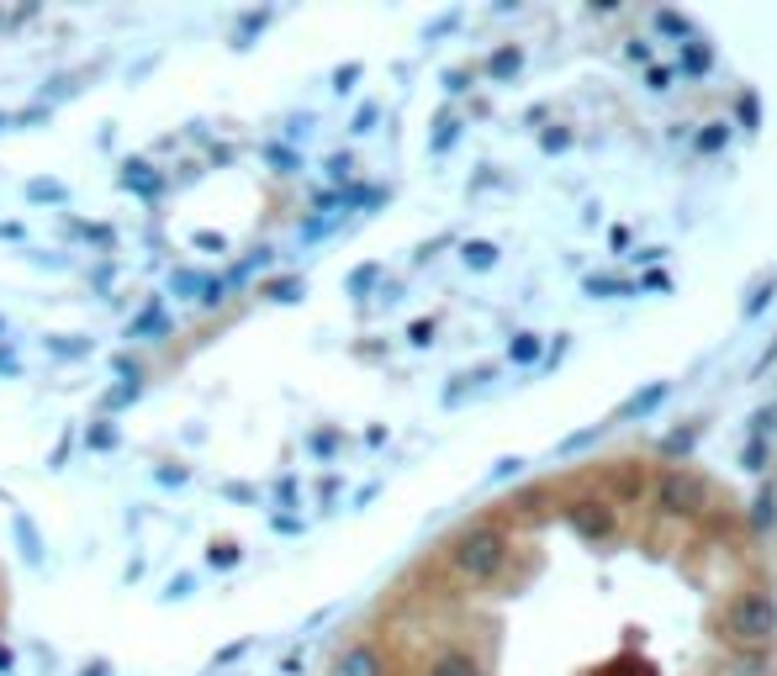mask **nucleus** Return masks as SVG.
Masks as SVG:
<instances>
[{
  "mask_svg": "<svg viewBox=\"0 0 777 676\" xmlns=\"http://www.w3.org/2000/svg\"><path fill=\"white\" fill-rule=\"evenodd\" d=\"M445 555H449V565H455L466 582H492V576L509 565V534L492 529V524H477V529L455 534Z\"/></svg>",
  "mask_w": 777,
  "mask_h": 676,
  "instance_id": "obj_1",
  "label": "nucleus"
},
{
  "mask_svg": "<svg viewBox=\"0 0 777 676\" xmlns=\"http://www.w3.org/2000/svg\"><path fill=\"white\" fill-rule=\"evenodd\" d=\"M724 629H730L735 640H746V645H773V640H777L773 592H762V587L735 592V597H730V608H724Z\"/></svg>",
  "mask_w": 777,
  "mask_h": 676,
  "instance_id": "obj_2",
  "label": "nucleus"
},
{
  "mask_svg": "<svg viewBox=\"0 0 777 676\" xmlns=\"http://www.w3.org/2000/svg\"><path fill=\"white\" fill-rule=\"evenodd\" d=\"M651 507L661 518H693L709 507V481L698 471H683V466H666V471L651 481Z\"/></svg>",
  "mask_w": 777,
  "mask_h": 676,
  "instance_id": "obj_3",
  "label": "nucleus"
},
{
  "mask_svg": "<svg viewBox=\"0 0 777 676\" xmlns=\"http://www.w3.org/2000/svg\"><path fill=\"white\" fill-rule=\"evenodd\" d=\"M567 524L582 539H593V545H603L608 534H614V507L608 502H598V497H587V502H571L567 507Z\"/></svg>",
  "mask_w": 777,
  "mask_h": 676,
  "instance_id": "obj_4",
  "label": "nucleus"
},
{
  "mask_svg": "<svg viewBox=\"0 0 777 676\" xmlns=\"http://www.w3.org/2000/svg\"><path fill=\"white\" fill-rule=\"evenodd\" d=\"M333 676H387V661H381V650L376 645H350L339 650V661H333Z\"/></svg>",
  "mask_w": 777,
  "mask_h": 676,
  "instance_id": "obj_5",
  "label": "nucleus"
},
{
  "mask_svg": "<svg viewBox=\"0 0 777 676\" xmlns=\"http://www.w3.org/2000/svg\"><path fill=\"white\" fill-rule=\"evenodd\" d=\"M666 397H672V386H666V381H651L645 391H635L625 408H619V423H640V417H645V412H656Z\"/></svg>",
  "mask_w": 777,
  "mask_h": 676,
  "instance_id": "obj_6",
  "label": "nucleus"
},
{
  "mask_svg": "<svg viewBox=\"0 0 777 676\" xmlns=\"http://www.w3.org/2000/svg\"><path fill=\"white\" fill-rule=\"evenodd\" d=\"M698 439H704V417H693V423H683L677 434H666V439H661V455H666V460H683Z\"/></svg>",
  "mask_w": 777,
  "mask_h": 676,
  "instance_id": "obj_7",
  "label": "nucleus"
},
{
  "mask_svg": "<svg viewBox=\"0 0 777 676\" xmlns=\"http://www.w3.org/2000/svg\"><path fill=\"white\" fill-rule=\"evenodd\" d=\"M429 676H481V666H477V655H466V650H445L429 666Z\"/></svg>",
  "mask_w": 777,
  "mask_h": 676,
  "instance_id": "obj_8",
  "label": "nucleus"
},
{
  "mask_svg": "<svg viewBox=\"0 0 777 676\" xmlns=\"http://www.w3.org/2000/svg\"><path fill=\"white\" fill-rule=\"evenodd\" d=\"M777 524V486L773 481H767V486H762V492H756V502H751V529L756 534H767Z\"/></svg>",
  "mask_w": 777,
  "mask_h": 676,
  "instance_id": "obj_9",
  "label": "nucleus"
},
{
  "mask_svg": "<svg viewBox=\"0 0 777 676\" xmlns=\"http://www.w3.org/2000/svg\"><path fill=\"white\" fill-rule=\"evenodd\" d=\"M539 354H545V339H539V333H513V344H509L513 365H539Z\"/></svg>",
  "mask_w": 777,
  "mask_h": 676,
  "instance_id": "obj_10",
  "label": "nucleus"
},
{
  "mask_svg": "<svg viewBox=\"0 0 777 676\" xmlns=\"http://www.w3.org/2000/svg\"><path fill=\"white\" fill-rule=\"evenodd\" d=\"M656 32L661 37H677V43H693V22L683 11H656Z\"/></svg>",
  "mask_w": 777,
  "mask_h": 676,
  "instance_id": "obj_11",
  "label": "nucleus"
},
{
  "mask_svg": "<svg viewBox=\"0 0 777 676\" xmlns=\"http://www.w3.org/2000/svg\"><path fill=\"white\" fill-rule=\"evenodd\" d=\"M518 69H524V54H518V48H503V54L487 59V75H492V80H513Z\"/></svg>",
  "mask_w": 777,
  "mask_h": 676,
  "instance_id": "obj_12",
  "label": "nucleus"
},
{
  "mask_svg": "<svg viewBox=\"0 0 777 676\" xmlns=\"http://www.w3.org/2000/svg\"><path fill=\"white\" fill-rule=\"evenodd\" d=\"M460 260H466L471 270H492V265H498V243L477 238V243H466V249H460Z\"/></svg>",
  "mask_w": 777,
  "mask_h": 676,
  "instance_id": "obj_13",
  "label": "nucleus"
},
{
  "mask_svg": "<svg viewBox=\"0 0 777 676\" xmlns=\"http://www.w3.org/2000/svg\"><path fill=\"white\" fill-rule=\"evenodd\" d=\"M709 64H715V54L704 43H683V69L688 75H709Z\"/></svg>",
  "mask_w": 777,
  "mask_h": 676,
  "instance_id": "obj_14",
  "label": "nucleus"
},
{
  "mask_svg": "<svg viewBox=\"0 0 777 676\" xmlns=\"http://www.w3.org/2000/svg\"><path fill=\"white\" fill-rule=\"evenodd\" d=\"M693 144H698V153H719V148L730 144V127H724V122H709V133H698Z\"/></svg>",
  "mask_w": 777,
  "mask_h": 676,
  "instance_id": "obj_15",
  "label": "nucleus"
},
{
  "mask_svg": "<svg viewBox=\"0 0 777 676\" xmlns=\"http://www.w3.org/2000/svg\"><path fill=\"white\" fill-rule=\"evenodd\" d=\"M122 185H127V191L138 185L144 196H153V191H159V175H149V164H127V175H122Z\"/></svg>",
  "mask_w": 777,
  "mask_h": 676,
  "instance_id": "obj_16",
  "label": "nucleus"
},
{
  "mask_svg": "<svg viewBox=\"0 0 777 676\" xmlns=\"http://www.w3.org/2000/svg\"><path fill=\"white\" fill-rule=\"evenodd\" d=\"M773 296H777V280H762V286L751 291V301H746V318H762V312L773 307Z\"/></svg>",
  "mask_w": 777,
  "mask_h": 676,
  "instance_id": "obj_17",
  "label": "nucleus"
},
{
  "mask_svg": "<svg viewBox=\"0 0 777 676\" xmlns=\"http://www.w3.org/2000/svg\"><path fill=\"white\" fill-rule=\"evenodd\" d=\"M777 428V408H762L751 417V444H767V434Z\"/></svg>",
  "mask_w": 777,
  "mask_h": 676,
  "instance_id": "obj_18",
  "label": "nucleus"
},
{
  "mask_svg": "<svg viewBox=\"0 0 777 676\" xmlns=\"http://www.w3.org/2000/svg\"><path fill=\"white\" fill-rule=\"evenodd\" d=\"M539 148H545V153H567V148H571V133H567V127H550V133L539 138Z\"/></svg>",
  "mask_w": 777,
  "mask_h": 676,
  "instance_id": "obj_19",
  "label": "nucleus"
},
{
  "mask_svg": "<svg viewBox=\"0 0 777 676\" xmlns=\"http://www.w3.org/2000/svg\"><path fill=\"white\" fill-rule=\"evenodd\" d=\"M455 138H460V122L445 117V122H439V133H434V153H445V148L455 144Z\"/></svg>",
  "mask_w": 777,
  "mask_h": 676,
  "instance_id": "obj_20",
  "label": "nucleus"
},
{
  "mask_svg": "<svg viewBox=\"0 0 777 676\" xmlns=\"http://www.w3.org/2000/svg\"><path fill=\"white\" fill-rule=\"evenodd\" d=\"M265 16H270V11H249V16H243V27H239V48H249V37H254V32L265 27Z\"/></svg>",
  "mask_w": 777,
  "mask_h": 676,
  "instance_id": "obj_21",
  "label": "nucleus"
},
{
  "mask_svg": "<svg viewBox=\"0 0 777 676\" xmlns=\"http://www.w3.org/2000/svg\"><path fill=\"white\" fill-rule=\"evenodd\" d=\"M587 291H593V296H625V286H619V280H608V275H587Z\"/></svg>",
  "mask_w": 777,
  "mask_h": 676,
  "instance_id": "obj_22",
  "label": "nucleus"
},
{
  "mask_svg": "<svg viewBox=\"0 0 777 676\" xmlns=\"http://www.w3.org/2000/svg\"><path fill=\"white\" fill-rule=\"evenodd\" d=\"M518 471H524V460H518V455H509V460H498V466H492V476H487V481H513Z\"/></svg>",
  "mask_w": 777,
  "mask_h": 676,
  "instance_id": "obj_23",
  "label": "nucleus"
},
{
  "mask_svg": "<svg viewBox=\"0 0 777 676\" xmlns=\"http://www.w3.org/2000/svg\"><path fill=\"white\" fill-rule=\"evenodd\" d=\"M376 275H381V265L355 270V275H350V291H370V280H376Z\"/></svg>",
  "mask_w": 777,
  "mask_h": 676,
  "instance_id": "obj_24",
  "label": "nucleus"
},
{
  "mask_svg": "<svg viewBox=\"0 0 777 676\" xmlns=\"http://www.w3.org/2000/svg\"><path fill=\"white\" fill-rule=\"evenodd\" d=\"M598 434H603V428H587V434H571V439H561V455H571V449H587Z\"/></svg>",
  "mask_w": 777,
  "mask_h": 676,
  "instance_id": "obj_25",
  "label": "nucleus"
},
{
  "mask_svg": "<svg viewBox=\"0 0 777 676\" xmlns=\"http://www.w3.org/2000/svg\"><path fill=\"white\" fill-rule=\"evenodd\" d=\"M212 565H233V560H239V545H212Z\"/></svg>",
  "mask_w": 777,
  "mask_h": 676,
  "instance_id": "obj_26",
  "label": "nucleus"
},
{
  "mask_svg": "<svg viewBox=\"0 0 777 676\" xmlns=\"http://www.w3.org/2000/svg\"><path fill=\"white\" fill-rule=\"evenodd\" d=\"M43 196H54V202H59L64 185H54V180H32V202H43Z\"/></svg>",
  "mask_w": 777,
  "mask_h": 676,
  "instance_id": "obj_27",
  "label": "nucleus"
},
{
  "mask_svg": "<svg viewBox=\"0 0 777 676\" xmlns=\"http://www.w3.org/2000/svg\"><path fill=\"white\" fill-rule=\"evenodd\" d=\"M297 291H301V280H275V286H270L275 301H297Z\"/></svg>",
  "mask_w": 777,
  "mask_h": 676,
  "instance_id": "obj_28",
  "label": "nucleus"
},
{
  "mask_svg": "<svg viewBox=\"0 0 777 676\" xmlns=\"http://www.w3.org/2000/svg\"><path fill=\"white\" fill-rule=\"evenodd\" d=\"M741 122H746V127H756V122H762V106H756V95H741Z\"/></svg>",
  "mask_w": 777,
  "mask_h": 676,
  "instance_id": "obj_29",
  "label": "nucleus"
},
{
  "mask_svg": "<svg viewBox=\"0 0 777 676\" xmlns=\"http://www.w3.org/2000/svg\"><path fill=\"white\" fill-rule=\"evenodd\" d=\"M350 170H355V164H350V153H339V159H329V175H333V180H350Z\"/></svg>",
  "mask_w": 777,
  "mask_h": 676,
  "instance_id": "obj_30",
  "label": "nucleus"
},
{
  "mask_svg": "<svg viewBox=\"0 0 777 676\" xmlns=\"http://www.w3.org/2000/svg\"><path fill=\"white\" fill-rule=\"evenodd\" d=\"M85 439L95 444V449H112V444H117V434H112V428H90Z\"/></svg>",
  "mask_w": 777,
  "mask_h": 676,
  "instance_id": "obj_31",
  "label": "nucleus"
},
{
  "mask_svg": "<svg viewBox=\"0 0 777 676\" xmlns=\"http://www.w3.org/2000/svg\"><path fill=\"white\" fill-rule=\"evenodd\" d=\"M445 90H455V95H460V90H471V75H466V69H455V75H445Z\"/></svg>",
  "mask_w": 777,
  "mask_h": 676,
  "instance_id": "obj_32",
  "label": "nucleus"
},
{
  "mask_svg": "<svg viewBox=\"0 0 777 676\" xmlns=\"http://www.w3.org/2000/svg\"><path fill=\"white\" fill-rule=\"evenodd\" d=\"M408 339H413V344H434V323H413L408 328Z\"/></svg>",
  "mask_w": 777,
  "mask_h": 676,
  "instance_id": "obj_33",
  "label": "nucleus"
},
{
  "mask_svg": "<svg viewBox=\"0 0 777 676\" xmlns=\"http://www.w3.org/2000/svg\"><path fill=\"white\" fill-rule=\"evenodd\" d=\"M645 80H651V90H672V69H651Z\"/></svg>",
  "mask_w": 777,
  "mask_h": 676,
  "instance_id": "obj_34",
  "label": "nucleus"
},
{
  "mask_svg": "<svg viewBox=\"0 0 777 676\" xmlns=\"http://www.w3.org/2000/svg\"><path fill=\"white\" fill-rule=\"evenodd\" d=\"M359 75V64H350V69H339V75H333V90H350V80H355Z\"/></svg>",
  "mask_w": 777,
  "mask_h": 676,
  "instance_id": "obj_35",
  "label": "nucleus"
},
{
  "mask_svg": "<svg viewBox=\"0 0 777 676\" xmlns=\"http://www.w3.org/2000/svg\"><path fill=\"white\" fill-rule=\"evenodd\" d=\"M370 122H376V106H365V112L355 117V133H370Z\"/></svg>",
  "mask_w": 777,
  "mask_h": 676,
  "instance_id": "obj_36",
  "label": "nucleus"
},
{
  "mask_svg": "<svg viewBox=\"0 0 777 676\" xmlns=\"http://www.w3.org/2000/svg\"><path fill=\"white\" fill-rule=\"evenodd\" d=\"M0 672H11V650L0 645Z\"/></svg>",
  "mask_w": 777,
  "mask_h": 676,
  "instance_id": "obj_37",
  "label": "nucleus"
},
{
  "mask_svg": "<svg viewBox=\"0 0 777 676\" xmlns=\"http://www.w3.org/2000/svg\"><path fill=\"white\" fill-rule=\"evenodd\" d=\"M0 127H5V117H0Z\"/></svg>",
  "mask_w": 777,
  "mask_h": 676,
  "instance_id": "obj_38",
  "label": "nucleus"
}]
</instances>
